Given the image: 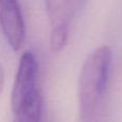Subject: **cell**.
Segmentation results:
<instances>
[{"mask_svg": "<svg viewBox=\"0 0 122 122\" xmlns=\"http://www.w3.org/2000/svg\"><path fill=\"white\" fill-rule=\"evenodd\" d=\"M112 63V51L107 45L95 48L82 63L78 78L79 122H107Z\"/></svg>", "mask_w": 122, "mask_h": 122, "instance_id": "cell-1", "label": "cell"}, {"mask_svg": "<svg viewBox=\"0 0 122 122\" xmlns=\"http://www.w3.org/2000/svg\"><path fill=\"white\" fill-rule=\"evenodd\" d=\"M39 62L32 51H27L21 55L15 75L11 93V109L13 114L30 104L41 94L38 85Z\"/></svg>", "mask_w": 122, "mask_h": 122, "instance_id": "cell-2", "label": "cell"}, {"mask_svg": "<svg viewBox=\"0 0 122 122\" xmlns=\"http://www.w3.org/2000/svg\"><path fill=\"white\" fill-rule=\"evenodd\" d=\"M0 29L13 51L23 47L26 26L18 0H0Z\"/></svg>", "mask_w": 122, "mask_h": 122, "instance_id": "cell-3", "label": "cell"}, {"mask_svg": "<svg viewBox=\"0 0 122 122\" xmlns=\"http://www.w3.org/2000/svg\"><path fill=\"white\" fill-rule=\"evenodd\" d=\"M88 0H45L47 17L51 31L69 34L70 26Z\"/></svg>", "mask_w": 122, "mask_h": 122, "instance_id": "cell-4", "label": "cell"}, {"mask_svg": "<svg viewBox=\"0 0 122 122\" xmlns=\"http://www.w3.org/2000/svg\"><path fill=\"white\" fill-rule=\"evenodd\" d=\"M42 109L43 99L40 94L30 104L15 112L13 122H42Z\"/></svg>", "mask_w": 122, "mask_h": 122, "instance_id": "cell-5", "label": "cell"}, {"mask_svg": "<svg viewBox=\"0 0 122 122\" xmlns=\"http://www.w3.org/2000/svg\"><path fill=\"white\" fill-rule=\"evenodd\" d=\"M3 84H4V74H3V67L0 62V97H1L2 90H3Z\"/></svg>", "mask_w": 122, "mask_h": 122, "instance_id": "cell-6", "label": "cell"}]
</instances>
